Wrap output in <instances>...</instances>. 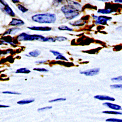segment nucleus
<instances>
[{
	"label": "nucleus",
	"instance_id": "obj_11",
	"mask_svg": "<svg viewBox=\"0 0 122 122\" xmlns=\"http://www.w3.org/2000/svg\"><path fill=\"white\" fill-rule=\"evenodd\" d=\"M94 98L99 100H102V101L107 100V101H114L115 100V99L113 97H109L108 96H105V95H96L94 96Z\"/></svg>",
	"mask_w": 122,
	"mask_h": 122
},
{
	"label": "nucleus",
	"instance_id": "obj_22",
	"mask_svg": "<svg viewBox=\"0 0 122 122\" xmlns=\"http://www.w3.org/2000/svg\"><path fill=\"white\" fill-rule=\"evenodd\" d=\"M107 122H122V119H119L116 118H109L106 120Z\"/></svg>",
	"mask_w": 122,
	"mask_h": 122
},
{
	"label": "nucleus",
	"instance_id": "obj_18",
	"mask_svg": "<svg viewBox=\"0 0 122 122\" xmlns=\"http://www.w3.org/2000/svg\"><path fill=\"white\" fill-rule=\"evenodd\" d=\"M17 7L20 11H21L23 13H25L28 11V9H27L25 7L23 6L22 5H17Z\"/></svg>",
	"mask_w": 122,
	"mask_h": 122
},
{
	"label": "nucleus",
	"instance_id": "obj_5",
	"mask_svg": "<svg viewBox=\"0 0 122 122\" xmlns=\"http://www.w3.org/2000/svg\"><path fill=\"white\" fill-rule=\"evenodd\" d=\"M112 19L111 17L100 16H98L97 19L96 20L95 24L96 25H106L107 24L108 21H110Z\"/></svg>",
	"mask_w": 122,
	"mask_h": 122
},
{
	"label": "nucleus",
	"instance_id": "obj_17",
	"mask_svg": "<svg viewBox=\"0 0 122 122\" xmlns=\"http://www.w3.org/2000/svg\"><path fill=\"white\" fill-rule=\"evenodd\" d=\"M103 113L109 114H115V115H122V112L119 111H103Z\"/></svg>",
	"mask_w": 122,
	"mask_h": 122
},
{
	"label": "nucleus",
	"instance_id": "obj_1",
	"mask_svg": "<svg viewBox=\"0 0 122 122\" xmlns=\"http://www.w3.org/2000/svg\"><path fill=\"white\" fill-rule=\"evenodd\" d=\"M32 21L40 24H53L56 21L55 14L46 13L37 14L32 16Z\"/></svg>",
	"mask_w": 122,
	"mask_h": 122
},
{
	"label": "nucleus",
	"instance_id": "obj_32",
	"mask_svg": "<svg viewBox=\"0 0 122 122\" xmlns=\"http://www.w3.org/2000/svg\"><path fill=\"white\" fill-rule=\"evenodd\" d=\"M9 107V106L0 105V108H7V107Z\"/></svg>",
	"mask_w": 122,
	"mask_h": 122
},
{
	"label": "nucleus",
	"instance_id": "obj_26",
	"mask_svg": "<svg viewBox=\"0 0 122 122\" xmlns=\"http://www.w3.org/2000/svg\"><path fill=\"white\" fill-rule=\"evenodd\" d=\"M3 94H14V95H21V93L17 92H13V91H4L3 92Z\"/></svg>",
	"mask_w": 122,
	"mask_h": 122
},
{
	"label": "nucleus",
	"instance_id": "obj_3",
	"mask_svg": "<svg viewBox=\"0 0 122 122\" xmlns=\"http://www.w3.org/2000/svg\"><path fill=\"white\" fill-rule=\"evenodd\" d=\"M45 38V37L38 34H28L25 32H23L19 34L17 37L16 39L18 41L22 42V41H33L38 40L40 41L43 42V40Z\"/></svg>",
	"mask_w": 122,
	"mask_h": 122
},
{
	"label": "nucleus",
	"instance_id": "obj_20",
	"mask_svg": "<svg viewBox=\"0 0 122 122\" xmlns=\"http://www.w3.org/2000/svg\"><path fill=\"white\" fill-rule=\"evenodd\" d=\"M56 40L55 38L53 37H45L43 42H55Z\"/></svg>",
	"mask_w": 122,
	"mask_h": 122
},
{
	"label": "nucleus",
	"instance_id": "obj_2",
	"mask_svg": "<svg viewBox=\"0 0 122 122\" xmlns=\"http://www.w3.org/2000/svg\"><path fill=\"white\" fill-rule=\"evenodd\" d=\"M61 11L64 14L65 17L68 20H71L79 16L80 9L76 6L68 4L61 8Z\"/></svg>",
	"mask_w": 122,
	"mask_h": 122
},
{
	"label": "nucleus",
	"instance_id": "obj_13",
	"mask_svg": "<svg viewBox=\"0 0 122 122\" xmlns=\"http://www.w3.org/2000/svg\"><path fill=\"white\" fill-rule=\"evenodd\" d=\"M86 24V21H85L83 20H78V21H76L73 23H69L70 25L75 26H81L85 25Z\"/></svg>",
	"mask_w": 122,
	"mask_h": 122
},
{
	"label": "nucleus",
	"instance_id": "obj_19",
	"mask_svg": "<svg viewBox=\"0 0 122 122\" xmlns=\"http://www.w3.org/2000/svg\"><path fill=\"white\" fill-rule=\"evenodd\" d=\"M58 29L60 30H66V31H73V29L70 28L66 26L65 25H62L60 27H58Z\"/></svg>",
	"mask_w": 122,
	"mask_h": 122
},
{
	"label": "nucleus",
	"instance_id": "obj_6",
	"mask_svg": "<svg viewBox=\"0 0 122 122\" xmlns=\"http://www.w3.org/2000/svg\"><path fill=\"white\" fill-rule=\"evenodd\" d=\"M100 69L99 68H95L84 71L81 72L80 73L84 74L86 76H92L98 74V73L100 71Z\"/></svg>",
	"mask_w": 122,
	"mask_h": 122
},
{
	"label": "nucleus",
	"instance_id": "obj_4",
	"mask_svg": "<svg viewBox=\"0 0 122 122\" xmlns=\"http://www.w3.org/2000/svg\"><path fill=\"white\" fill-rule=\"evenodd\" d=\"M0 9L6 14L11 17H15V14L12 8L9 6L7 3L5 1H0Z\"/></svg>",
	"mask_w": 122,
	"mask_h": 122
},
{
	"label": "nucleus",
	"instance_id": "obj_31",
	"mask_svg": "<svg viewBox=\"0 0 122 122\" xmlns=\"http://www.w3.org/2000/svg\"><path fill=\"white\" fill-rule=\"evenodd\" d=\"M47 62L46 60H42V61H37L36 62H35V63L36 64H44L46 62Z\"/></svg>",
	"mask_w": 122,
	"mask_h": 122
},
{
	"label": "nucleus",
	"instance_id": "obj_28",
	"mask_svg": "<svg viewBox=\"0 0 122 122\" xmlns=\"http://www.w3.org/2000/svg\"><path fill=\"white\" fill-rule=\"evenodd\" d=\"M52 107H42V108H39L38 109V111L39 112H42V111H44L50 109H51L52 108Z\"/></svg>",
	"mask_w": 122,
	"mask_h": 122
},
{
	"label": "nucleus",
	"instance_id": "obj_29",
	"mask_svg": "<svg viewBox=\"0 0 122 122\" xmlns=\"http://www.w3.org/2000/svg\"><path fill=\"white\" fill-rule=\"evenodd\" d=\"M56 59L57 60H62L63 61H68V60L64 56H63L62 54L58 56H57V57L56 58Z\"/></svg>",
	"mask_w": 122,
	"mask_h": 122
},
{
	"label": "nucleus",
	"instance_id": "obj_10",
	"mask_svg": "<svg viewBox=\"0 0 122 122\" xmlns=\"http://www.w3.org/2000/svg\"><path fill=\"white\" fill-rule=\"evenodd\" d=\"M103 105L106 106V107H108L109 108L113 109V110H122V108L120 106L112 104V103H108V102L104 103L103 104Z\"/></svg>",
	"mask_w": 122,
	"mask_h": 122
},
{
	"label": "nucleus",
	"instance_id": "obj_8",
	"mask_svg": "<svg viewBox=\"0 0 122 122\" xmlns=\"http://www.w3.org/2000/svg\"><path fill=\"white\" fill-rule=\"evenodd\" d=\"M27 28L35 31H48L52 29L51 27L48 26H31L28 27Z\"/></svg>",
	"mask_w": 122,
	"mask_h": 122
},
{
	"label": "nucleus",
	"instance_id": "obj_25",
	"mask_svg": "<svg viewBox=\"0 0 122 122\" xmlns=\"http://www.w3.org/2000/svg\"><path fill=\"white\" fill-rule=\"evenodd\" d=\"M55 39L56 41H59V42L64 41L67 40V39L65 37H56Z\"/></svg>",
	"mask_w": 122,
	"mask_h": 122
},
{
	"label": "nucleus",
	"instance_id": "obj_23",
	"mask_svg": "<svg viewBox=\"0 0 122 122\" xmlns=\"http://www.w3.org/2000/svg\"><path fill=\"white\" fill-rule=\"evenodd\" d=\"M33 70H35V71H37L43 72L48 71V70L47 69L44 68H33Z\"/></svg>",
	"mask_w": 122,
	"mask_h": 122
},
{
	"label": "nucleus",
	"instance_id": "obj_35",
	"mask_svg": "<svg viewBox=\"0 0 122 122\" xmlns=\"http://www.w3.org/2000/svg\"><path fill=\"white\" fill-rule=\"evenodd\" d=\"M6 44L5 43V42L3 40H1V41H0V45H3V44Z\"/></svg>",
	"mask_w": 122,
	"mask_h": 122
},
{
	"label": "nucleus",
	"instance_id": "obj_34",
	"mask_svg": "<svg viewBox=\"0 0 122 122\" xmlns=\"http://www.w3.org/2000/svg\"><path fill=\"white\" fill-rule=\"evenodd\" d=\"M114 2H115V3L122 4V0H116V1H115Z\"/></svg>",
	"mask_w": 122,
	"mask_h": 122
},
{
	"label": "nucleus",
	"instance_id": "obj_9",
	"mask_svg": "<svg viewBox=\"0 0 122 122\" xmlns=\"http://www.w3.org/2000/svg\"><path fill=\"white\" fill-rule=\"evenodd\" d=\"M21 30V29L19 27H13L7 29L4 33L3 36H7L8 35H15Z\"/></svg>",
	"mask_w": 122,
	"mask_h": 122
},
{
	"label": "nucleus",
	"instance_id": "obj_16",
	"mask_svg": "<svg viewBox=\"0 0 122 122\" xmlns=\"http://www.w3.org/2000/svg\"><path fill=\"white\" fill-rule=\"evenodd\" d=\"M41 52L40 51H39L38 49H35L34 50L32 51H30L29 52V55L30 57H37L38 56L40 55Z\"/></svg>",
	"mask_w": 122,
	"mask_h": 122
},
{
	"label": "nucleus",
	"instance_id": "obj_33",
	"mask_svg": "<svg viewBox=\"0 0 122 122\" xmlns=\"http://www.w3.org/2000/svg\"><path fill=\"white\" fill-rule=\"evenodd\" d=\"M12 2L13 3H15V4H17V3H20V1H17V0H12Z\"/></svg>",
	"mask_w": 122,
	"mask_h": 122
},
{
	"label": "nucleus",
	"instance_id": "obj_37",
	"mask_svg": "<svg viewBox=\"0 0 122 122\" xmlns=\"http://www.w3.org/2000/svg\"><path fill=\"white\" fill-rule=\"evenodd\" d=\"M25 55L26 56H27V57H30V56H29V55H27V54H25Z\"/></svg>",
	"mask_w": 122,
	"mask_h": 122
},
{
	"label": "nucleus",
	"instance_id": "obj_7",
	"mask_svg": "<svg viewBox=\"0 0 122 122\" xmlns=\"http://www.w3.org/2000/svg\"><path fill=\"white\" fill-rule=\"evenodd\" d=\"M24 25L25 23L23 20L17 18H13L12 21L9 24V25L13 26H20Z\"/></svg>",
	"mask_w": 122,
	"mask_h": 122
},
{
	"label": "nucleus",
	"instance_id": "obj_14",
	"mask_svg": "<svg viewBox=\"0 0 122 122\" xmlns=\"http://www.w3.org/2000/svg\"><path fill=\"white\" fill-rule=\"evenodd\" d=\"M34 99H26L19 101L17 102V104L19 105H26L32 103L34 102Z\"/></svg>",
	"mask_w": 122,
	"mask_h": 122
},
{
	"label": "nucleus",
	"instance_id": "obj_27",
	"mask_svg": "<svg viewBox=\"0 0 122 122\" xmlns=\"http://www.w3.org/2000/svg\"><path fill=\"white\" fill-rule=\"evenodd\" d=\"M66 100V98H58L56 99L50 100L49 101V103H53V102H59V101H64Z\"/></svg>",
	"mask_w": 122,
	"mask_h": 122
},
{
	"label": "nucleus",
	"instance_id": "obj_30",
	"mask_svg": "<svg viewBox=\"0 0 122 122\" xmlns=\"http://www.w3.org/2000/svg\"><path fill=\"white\" fill-rule=\"evenodd\" d=\"M50 51L51 53H52L54 56H58L62 54L59 52H58V51H55V50H50Z\"/></svg>",
	"mask_w": 122,
	"mask_h": 122
},
{
	"label": "nucleus",
	"instance_id": "obj_21",
	"mask_svg": "<svg viewBox=\"0 0 122 122\" xmlns=\"http://www.w3.org/2000/svg\"><path fill=\"white\" fill-rule=\"evenodd\" d=\"M111 80L113 82H122V76L113 78L111 79Z\"/></svg>",
	"mask_w": 122,
	"mask_h": 122
},
{
	"label": "nucleus",
	"instance_id": "obj_12",
	"mask_svg": "<svg viewBox=\"0 0 122 122\" xmlns=\"http://www.w3.org/2000/svg\"><path fill=\"white\" fill-rule=\"evenodd\" d=\"M115 12L113 9L111 8H107V9H99L98 10V13H101L103 14H108L112 13Z\"/></svg>",
	"mask_w": 122,
	"mask_h": 122
},
{
	"label": "nucleus",
	"instance_id": "obj_15",
	"mask_svg": "<svg viewBox=\"0 0 122 122\" xmlns=\"http://www.w3.org/2000/svg\"><path fill=\"white\" fill-rule=\"evenodd\" d=\"M30 72V70L26 68H20L18 69L16 71V73H22V74H28Z\"/></svg>",
	"mask_w": 122,
	"mask_h": 122
},
{
	"label": "nucleus",
	"instance_id": "obj_36",
	"mask_svg": "<svg viewBox=\"0 0 122 122\" xmlns=\"http://www.w3.org/2000/svg\"><path fill=\"white\" fill-rule=\"evenodd\" d=\"M92 17H93L94 19H95V20H96L97 19V18H98V16H95V15H92Z\"/></svg>",
	"mask_w": 122,
	"mask_h": 122
},
{
	"label": "nucleus",
	"instance_id": "obj_24",
	"mask_svg": "<svg viewBox=\"0 0 122 122\" xmlns=\"http://www.w3.org/2000/svg\"><path fill=\"white\" fill-rule=\"evenodd\" d=\"M110 87L114 89H122V84H115L111 85Z\"/></svg>",
	"mask_w": 122,
	"mask_h": 122
}]
</instances>
